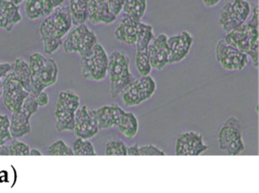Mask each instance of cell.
<instances>
[{
  "instance_id": "cell-1",
  "label": "cell",
  "mask_w": 259,
  "mask_h": 193,
  "mask_svg": "<svg viewBox=\"0 0 259 193\" xmlns=\"http://www.w3.org/2000/svg\"><path fill=\"white\" fill-rule=\"evenodd\" d=\"M73 21L69 7L59 6L39 25V35L45 54L53 55L63 44V38L71 30Z\"/></svg>"
},
{
  "instance_id": "cell-2",
  "label": "cell",
  "mask_w": 259,
  "mask_h": 193,
  "mask_svg": "<svg viewBox=\"0 0 259 193\" xmlns=\"http://www.w3.org/2000/svg\"><path fill=\"white\" fill-rule=\"evenodd\" d=\"M29 74L31 93L36 95L46 88L56 84L59 68L56 61L40 53H33L29 56Z\"/></svg>"
},
{
  "instance_id": "cell-3",
  "label": "cell",
  "mask_w": 259,
  "mask_h": 193,
  "mask_svg": "<svg viewBox=\"0 0 259 193\" xmlns=\"http://www.w3.org/2000/svg\"><path fill=\"white\" fill-rule=\"evenodd\" d=\"M258 14L257 7H254L252 19L248 23L236 27L235 29L227 32L225 40L246 53L251 57L254 65H257L258 60V45H259V32H258Z\"/></svg>"
},
{
  "instance_id": "cell-4",
  "label": "cell",
  "mask_w": 259,
  "mask_h": 193,
  "mask_svg": "<svg viewBox=\"0 0 259 193\" xmlns=\"http://www.w3.org/2000/svg\"><path fill=\"white\" fill-rule=\"evenodd\" d=\"M130 58L123 51H114L109 55L107 75L112 98L120 95L122 90L135 80L130 68Z\"/></svg>"
},
{
  "instance_id": "cell-5",
  "label": "cell",
  "mask_w": 259,
  "mask_h": 193,
  "mask_svg": "<svg viewBox=\"0 0 259 193\" xmlns=\"http://www.w3.org/2000/svg\"><path fill=\"white\" fill-rule=\"evenodd\" d=\"M80 107V97L73 90L61 91L54 108L56 116V129L59 132L73 131L76 111Z\"/></svg>"
},
{
  "instance_id": "cell-6",
  "label": "cell",
  "mask_w": 259,
  "mask_h": 193,
  "mask_svg": "<svg viewBox=\"0 0 259 193\" xmlns=\"http://www.w3.org/2000/svg\"><path fill=\"white\" fill-rule=\"evenodd\" d=\"M109 56L100 43H96L92 51L81 57V75L85 80L102 81L107 76Z\"/></svg>"
},
{
  "instance_id": "cell-7",
  "label": "cell",
  "mask_w": 259,
  "mask_h": 193,
  "mask_svg": "<svg viewBox=\"0 0 259 193\" xmlns=\"http://www.w3.org/2000/svg\"><path fill=\"white\" fill-rule=\"evenodd\" d=\"M97 43V36L85 23L72 28L63 40L65 53H76L80 57L88 55Z\"/></svg>"
},
{
  "instance_id": "cell-8",
  "label": "cell",
  "mask_w": 259,
  "mask_h": 193,
  "mask_svg": "<svg viewBox=\"0 0 259 193\" xmlns=\"http://www.w3.org/2000/svg\"><path fill=\"white\" fill-rule=\"evenodd\" d=\"M157 90L156 81L150 76H141L130 83L120 93L121 101L125 107L139 106L152 98Z\"/></svg>"
},
{
  "instance_id": "cell-9",
  "label": "cell",
  "mask_w": 259,
  "mask_h": 193,
  "mask_svg": "<svg viewBox=\"0 0 259 193\" xmlns=\"http://www.w3.org/2000/svg\"><path fill=\"white\" fill-rule=\"evenodd\" d=\"M220 149L226 151L228 155H240L245 150L242 135V125L240 120L231 116L228 118L219 131Z\"/></svg>"
},
{
  "instance_id": "cell-10",
  "label": "cell",
  "mask_w": 259,
  "mask_h": 193,
  "mask_svg": "<svg viewBox=\"0 0 259 193\" xmlns=\"http://www.w3.org/2000/svg\"><path fill=\"white\" fill-rule=\"evenodd\" d=\"M215 59L227 71H241L249 64V56L228 43L225 38L220 39L215 45Z\"/></svg>"
},
{
  "instance_id": "cell-11",
  "label": "cell",
  "mask_w": 259,
  "mask_h": 193,
  "mask_svg": "<svg viewBox=\"0 0 259 193\" xmlns=\"http://www.w3.org/2000/svg\"><path fill=\"white\" fill-rule=\"evenodd\" d=\"M38 107L34 94L30 93L24 100L21 109L12 113L10 117V131L14 138L22 137L30 132V118L36 113Z\"/></svg>"
},
{
  "instance_id": "cell-12",
  "label": "cell",
  "mask_w": 259,
  "mask_h": 193,
  "mask_svg": "<svg viewBox=\"0 0 259 193\" xmlns=\"http://www.w3.org/2000/svg\"><path fill=\"white\" fill-rule=\"evenodd\" d=\"M29 94L30 92L10 71L3 81V90L1 95L6 108L11 113L19 111L24 100Z\"/></svg>"
},
{
  "instance_id": "cell-13",
  "label": "cell",
  "mask_w": 259,
  "mask_h": 193,
  "mask_svg": "<svg viewBox=\"0 0 259 193\" xmlns=\"http://www.w3.org/2000/svg\"><path fill=\"white\" fill-rule=\"evenodd\" d=\"M203 136L194 130H187L179 133L175 142V155L177 156H198L207 150Z\"/></svg>"
},
{
  "instance_id": "cell-14",
  "label": "cell",
  "mask_w": 259,
  "mask_h": 193,
  "mask_svg": "<svg viewBox=\"0 0 259 193\" xmlns=\"http://www.w3.org/2000/svg\"><path fill=\"white\" fill-rule=\"evenodd\" d=\"M73 131L76 136L83 138H91L98 133L99 127L96 118L92 109H90L87 105L80 106L76 111L75 126Z\"/></svg>"
},
{
  "instance_id": "cell-15",
  "label": "cell",
  "mask_w": 259,
  "mask_h": 193,
  "mask_svg": "<svg viewBox=\"0 0 259 193\" xmlns=\"http://www.w3.org/2000/svg\"><path fill=\"white\" fill-rule=\"evenodd\" d=\"M193 41V36L186 30L168 36L169 64H176L183 61L188 56Z\"/></svg>"
},
{
  "instance_id": "cell-16",
  "label": "cell",
  "mask_w": 259,
  "mask_h": 193,
  "mask_svg": "<svg viewBox=\"0 0 259 193\" xmlns=\"http://www.w3.org/2000/svg\"><path fill=\"white\" fill-rule=\"evenodd\" d=\"M148 54L153 69L158 71L163 70L169 64L168 36L165 33L155 36L148 47Z\"/></svg>"
},
{
  "instance_id": "cell-17",
  "label": "cell",
  "mask_w": 259,
  "mask_h": 193,
  "mask_svg": "<svg viewBox=\"0 0 259 193\" xmlns=\"http://www.w3.org/2000/svg\"><path fill=\"white\" fill-rule=\"evenodd\" d=\"M143 24L144 22H142L141 20H136L123 14L114 29V36L117 40L125 44L135 45L143 27Z\"/></svg>"
},
{
  "instance_id": "cell-18",
  "label": "cell",
  "mask_w": 259,
  "mask_h": 193,
  "mask_svg": "<svg viewBox=\"0 0 259 193\" xmlns=\"http://www.w3.org/2000/svg\"><path fill=\"white\" fill-rule=\"evenodd\" d=\"M88 20L93 24H110L116 20V15L110 10L107 0H89Z\"/></svg>"
},
{
  "instance_id": "cell-19",
  "label": "cell",
  "mask_w": 259,
  "mask_h": 193,
  "mask_svg": "<svg viewBox=\"0 0 259 193\" xmlns=\"http://www.w3.org/2000/svg\"><path fill=\"white\" fill-rule=\"evenodd\" d=\"M99 129H108L116 127L121 115L125 112L117 104L103 105L97 109H92Z\"/></svg>"
},
{
  "instance_id": "cell-20",
  "label": "cell",
  "mask_w": 259,
  "mask_h": 193,
  "mask_svg": "<svg viewBox=\"0 0 259 193\" xmlns=\"http://www.w3.org/2000/svg\"><path fill=\"white\" fill-rule=\"evenodd\" d=\"M63 2L64 0H25L24 11L30 20L45 18Z\"/></svg>"
},
{
  "instance_id": "cell-21",
  "label": "cell",
  "mask_w": 259,
  "mask_h": 193,
  "mask_svg": "<svg viewBox=\"0 0 259 193\" xmlns=\"http://www.w3.org/2000/svg\"><path fill=\"white\" fill-rule=\"evenodd\" d=\"M21 19L19 5L10 0H0V28L11 31Z\"/></svg>"
},
{
  "instance_id": "cell-22",
  "label": "cell",
  "mask_w": 259,
  "mask_h": 193,
  "mask_svg": "<svg viewBox=\"0 0 259 193\" xmlns=\"http://www.w3.org/2000/svg\"><path fill=\"white\" fill-rule=\"evenodd\" d=\"M219 23L224 31L229 32V31L235 29L236 27L242 25L245 22L240 17V15L235 11V9L232 5V1H231V2H227L222 7L221 12H220Z\"/></svg>"
},
{
  "instance_id": "cell-23",
  "label": "cell",
  "mask_w": 259,
  "mask_h": 193,
  "mask_svg": "<svg viewBox=\"0 0 259 193\" xmlns=\"http://www.w3.org/2000/svg\"><path fill=\"white\" fill-rule=\"evenodd\" d=\"M117 130L126 138H134L139 130V120L135 113L124 112L119 118L117 125Z\"/></svg>"
},
{
  "instance_id": "cell-24",
  "label": "cell",
  "mask_w": 259,
  "mask_h": 193,
  "mask_svg": "<svg viewBox=\"0 0 259 193\" xmlns=\"http://www.w3.org/2000/svg\"><path fill=\"white\" fill-rule=\"evenodd\" d=\"M73 24L78 25L88 20L89 0H68Z\"/></svg>"
},
{
  "instance_id": "cell-25",
  "label": "cell",
  "mask_w": 259,
  "mask_h": 193,
  "mask_svg": "<svg viewBox=\"0 0 259 193\" xmlns=\"http://www.w3.org/2000/svg\"><path fill=\"white\" fill-rule=\"evenodd\" d=\"M11 72L24 85V87L31 93L29 64L23 58H17L12 64Z\"/></svg>"
},
{
  "instance_id": "cell-26",
  "label": "cell",
  "mask_w": 259,
  "mask_h": 193,
  "mask_svg": "<svg viewBox=\"0 0 259 193\" xmlns=\"http://www.w3.org/2000/svg\"><path fill=\"white\" fill-rule=\"evenodd\" d=\"M30 152V147L14 138L0 147V156H28Z\"/></svg>"
},
{
  "instance_id": "cell-27",
  "label": "cell",
  "mask_w": 259,
  "mask_h": 193,
  "mask_svg": "<svg viewBox=\"0 0 259 193\" xmlns=\"http://www.w3.org/2000/svg\"><path fill=\"white\" fill-rule=\"evenodd\" d=\"M147 10V0H125L122 11L136 20H141Z\"/></svg>"
},
{
  "instance_id": "cell-28",
  "label": "cell",
  "mask_w": 259,
  "mask_h": 193,
  "mask_svg": "<svg viewBox=\"0 0 259 193\" xmlns=\"http://www.w3.org/2000/svg\"><path fill=\"white\" fill-rule=\"evenodd\" d=\"M154 28L151 24L144 23L143 27L141 29V32L139 34L138 40L135 44L136 52L141 51H148V47L151 43V41L154 39Z\"/></svg>"
},
{
  "instance_id": "cell-29",
  "label": "cell",
  "mask_w": 259,
  "mask_h": 193,
  "mask_svg": "<svg viewBox=\"0 0 259 193\" xmlns=\"http://www.w3.org/2000/svg\"><path fill=\"white\" fill-rule=\"evenodd\" d=\"M72 149L74 155L76 156H94L96 155L93 143L89 138H83L77 136V138L73 141Z\"/></svg>"
},
{
  "instance_id": "cell-30",
  "label": "cell",
  "mask_w": 259,
  "mask_h": 193,
  "mask_svg": "<svg viewBox=\"0 0 259 193\" xmlns=\"http://www.w3.org/2000/svg\"><path fill=\"white\" fill-rule=\"evenodd\" d=\"M135 63L137 70L141 76H148L150 75L153 67L150 62L149 54L148 51H141V52H136V57H135Z\"/></svg>"
},
{
  "instance_id": "cell-31",
  "label": "cell",
  "mask_w": 259,
  "mask_h": 193,
  "mask_svg": "<svg viewBox=\"0 0 259 193\" xmlns=\"http://www.w3.org/2000/svg\"><path fill=\"white\" fill-rule=\"evenodd\" d=\"M106 156H127V147L121 140L110 139L105 143Z\"/></svg>"
},
{
  "instance_id": "cell-32",
  "label": "cell",
  "mask_w": 259,
  "mask_h": 193,
  "mask_svg": "<svg viewBox=\"0 0 259 193\" xmlns=\"http://www.w3.org/2000/svg\"><path fill=\"white\" fill-rule=\"evenodd\" d=\"M48 153L52 156H74L72 147H69L63 139L54 141L48 148Z\"/></svg>"
},
{
  "instance_id": "cell-33",
  "label": "cell",
  "mask_w": 259,
  "mask_h": 193,
  "mask_svg": "<svg viewBox=\"0 0 259 193\" xmlns=\"http://www.w3.org/2000/svg\"><path fill=\"white\" fill-rule=\"evenodd\" d=\"M13 138L10 131V117L0 114V147Z\"/></svg>"
},
{
  "instance_id": "cell-34",
  "label": "cell",
  "mask_w": 259,
  "mask_h": 193,
  "mask_svg": "<svg viewBox=\"0 0 259 193\" xmlns=\"http://www.w3.org/2000/svg\"><path fill=\"white\" fill-rule=\"evenodd\" d=\"M140 152L142 156H165V152L160 150L154 144H145L140 147Z\"/></svg>"
},
{
  "instance_id": "cell-35",
  "label": "cell",
  "mask_w": 259,
  "mask_h": 193,
  "mask_svg": "<svg viewBox=\"0 0 259 193\" xmlns=\"http://www.w3.org/2000/svg\"><path fill=\"white\" fill-rule=\"evenodd\" d=\"M12 70V65L9 63H0V96L2 95L3 90V81L5 77Z\"/></svg>"
},
{
  "instance_id": "cell-36",
  "label": "cell",
  "mask_w": 259,
  "mask_h": 193,
  "mask_svg": "<svg viewBox=\"0 0 259 193\" xmlns=\"http://www.w3.org/2000/svg\"><path fill=\"white\" fill-rule=\"evenodd\" d=\"M125 0H107L110 10L117 16L121 11Z\"/></svg>"
},
{
  "instance_id": "cell-37",
  "label": "cell",
  "mask_w": 259,
  "mask_h": 193,
  "mask_svg": "<svg viewBox=\"0 0 259 193\" xmlns=\"http://www.w3.org/2000/svg\"><path fill=\"white\" fill-rule=\"evenodd\" d=\"M34 96H35V100H36V102H37L39 107H45V106L48 105V103H49V95H48V93L45 90L40 91L39 93H37Z\"/></svg>"
},
{
  "instance_id": "cell-38",
  "label": "cell",
  "mask_w": 259,
  "mask_h": 193,
  "mask_svg": "<svg viewBox=\"0 0 259 193\" xmlns=\"http://www.w3.org/2000/svg\"><path fill=\"white\" fill-rule=\"evenodd\" d=\"M127 156H141L140 147L138 143L127 147Z\"/></svg>"
},
{
  "instance_id": "cell-39",
  "label": "cell",
  "mask_w": 259,
  "mask_h": 193,
  "mask_svg": "<svg viewBox=\"0 0 259 193\" xmlns=\"http://www.w3.org/2000/svg\"><path fill=\"white\" fill-rule=\"evenodd\" d=\"M201 1H202V3L204 4L205 7L211 8V7L217 6V5L220 3L221 0H201Z\"/></svg>"
},
{
  "instance_id": "cell-40",
  "label": "cell",
  "mask_w": 259,
  "mask_h": 193,
  "mask_svg": "<svg viewBox=\"0 0 259 193\" xmlns=\"http://www.w3.org/2000/svg\"><path fill=\"white\" fill-rule=\"evenodd\" d=\"M29 155L30 156H41V153L38 150H36V149H30Z\"/></svg>"
},
{
  "instance_id": "cell-41",
  "label": "cell",
  "mask_w": 259,
  "mask_h": 193,
  "mask_svg": "<svg viewBox=\"0 0 259 193\" xmlns=\"http://www.w3.org/2000/svg\"><path fill=\"white\" fill-rule=\"evenodd\" d=\"M11 2H13L14 4H16V5H20L22 2H24L25 0H10Z\"/></svg>"
}]
</instances>
